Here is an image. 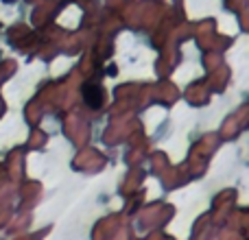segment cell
Listing matches in <instances>:
<instances>
[{"mask_svg": "<svg viewBox=\"0 0 249 240\" xmlns=\"http://www.w3.org/2000/svg\"><path fill=\"white\" fill-rule=\"evenodd\" d=\"M83 99L92 109H99L103 105V90L99 83H86L83 86Z\"/></svg>", "mask_w": 249, "mask_h": 240, "instance_id": "cell-1", "label": "cell"}, {"mask_svg": "<svg viewBox=\"0 0 249 240\" xmlns=\"http://www.w3.org/2000/svg\"><path fill=\"white\" fill-rule=\"evenodd\" d=\"M2 2H16V0H2Z\"/></svg>", "mask_w": 249, "mask_h": 240, "instance_id": "cell-2", "label": "cell"}]
</instances>
